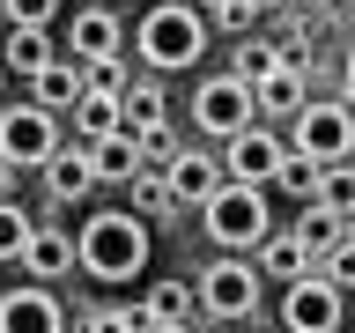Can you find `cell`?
I'll return each instance as SVG.
<instances>
[{
	"label": "cell",
	"mask_w": 355,
	"mask_h": 333,
	"mask_svg": "<svg viewBox=\"0 0 355 333\" xmlns=\"http://www.w3.org/2000/svg\"><path fill=\"white\" fill-rule=\"evenodd\" d=\"M74 266H82L89 282H133L141 266H148V222L126 215V207H96V215L74 230Z\"/></svg>",
	"instance_id": "obj_1"
},
{
	"label": "cell",
	"mask_w": 355,
	"mask_h": 333,
	"mask_svg": "<svg viewBox=\"0 0 355 333\" xmlns=\"http://www.w3.org/2000/svg\"><path fill=\"white\" fill-rule=\"evenodd\" d=\"M133 52L155 74H178V67H193L207 52V15H200L193 0H155L148 15L133 22Z\"/></svg>",
	"instance_id": "obj_2"
},
{
	"label": "cell",
	"mask_w": 355,
	"mask_h": 333,
	"mask_svg": "<svg viewBox=\"0 0 355 333\" xmlns=\"http://www.w3.org/2000/svg\"><path fill=\"white\" fill-rule=\"evenodd\" d=\"M200 230L222 244V252H252V244L274 230V207H266V185H244V178H222L215 193L200 200Z\"/></svg>",
	"instance_id": "obj_3"
},
{
	"label": "cell",
	"mask_w": 355,
	"mask_h": 333,
	"mask_svg": "<svg viewBox=\"0 0 355 333\" xmlns=\"http://www.w3.org/2000/svg\"><path fill=\"white\" fill-rule=\"evenodd\" d=\"M355 148V111L348 96L340 104H296L288 111V155H304V163H340V155Z\"/></svg>",
	"instance_id": "obj_4"
},
{
	"label": "cell",
	"mask_w": 355,
	"mask_h": 333,
	"mask_svg": "<svg viewBox=\"0 0 355 333\" xmlns=\"http://www.w3.org/2000/svg\"><path fill=\"white\" fill-rule=\"evenodd\" d=\"M52 148H60V111H44L37 96H22V104L0 111V163L8 171H37Z\"/></svg>",
	"instance_id": "obj_5"
},
{
	"label": "cell",
	"mask_w": 355,
	"mask_h": 333,
	"mask_svg": "<svg viewBox=\"0 0 355 333\" xmlns=\"http://www.w3.org/2000/svg\"><path fill=\"white\" fill-rule=\"evenodd\" d=\"M193 296H200V311H207V318H230V326H244V318L259 311V266H244L237 252H230V259L200 266Z\"/></svg>",
	"instance_id": "obj_6"
},
{
	"label": "cell",
	"mask_w": 355,
	"mask_h": 333,
	"mask_svg": "<svg viewBox=\"0 0 355 333\" xmlns=\"http://www.w3.org/2000/svg\"><path fill=\"white\" fill-rule=\"evenodd\" d=\"M340 304H348V289L333 282V274H296L282 282V326L288 333H340Z\"/></svg>",
	"instance_id": "obj_7"
},
{
	"label": "cell",
	"mask_w": 355,
	"mask_h": 333,
	"mask_svg": "<svg viewBox=\"0 0 355 333\" xmlns=\"http://www.w3.org/2000/svg\"><path fill=\"white\" fill-rule=\"evenodd\" d=\"M252 119H259V104H252V82H244V74H207V82L193 89V126L207 133V141L252 126Z\"/></svg>",
	"instance_id": "obj_8"
},
{
	"label": "cell",
	"mask_w": 355,
	"mask_h": 333,
	"mask_svg": "<svg viewBox=\"0 0 355 333\" xmlns=\"http://www.w3.org/2000/svg\"><path fill=\"white\" fill-rule=\"evenodd\" d=\"M282 155H288V141L282 133H266L259 119L252 126H237V133H222V178H244V185H274V171H282Z\"/></svg>",
	"instance_id": "obj_9"
},
{
	"label": "cell",
	"mask_w": 355,
	"mask_h": 333,
	"mask_svg": "<svg viewBox=\"0 0 355 333\" xmlns=\"http://www.w3.org/2000/svg\"><path fill=\"white\" fill-rule=\"evenodd\" d=\"M0 333H67V304L52 296V282L0 289Z\"/></svg>",
	"instance_id": "obj_10"
},
{
	"label": "cell",
	"mask_w": 355,
	"mask_h": 333,
	"mask_svg": "<svg viewBox=\"0 0 355 333\" xmlns=\"http://www.w3.org/2000/svg\"><path fill=\"white\" fill-rule=\"evenodd\" d=\"M119 44H126V22L111 8H74L67 15V60L96 67V60H119Z\"/></svg>",
	"instance_id": "obj_11"
},
{
	"label": "cell",
	"mask_w": 355,
	"mask_h": 333,
	"mask_svg": "<svg viewBox=\"0 0 355 333\" xmlns=\"http://www.w3.org/2000/svg\"><path fill=\"white\" fill-rule=\"evenodd\" d=\"M163 185H171L178 207H200V200L222 185V163L200 155V148H171V155H163Z\"/></svg>",
	"instance_id": "obj_12"
},
{
	"label": "cell",
	"mask_w": 355,
	"mask_h": 333,
	"mask_svg": "<svg viewBox=\"0 0 355 333\" xmlns=\"http://www.w3.org/2000/svg\"><path fill=\"white\" fill-rule=\"evenodd\" d=\"M15 259L30 266V282H60V274H74V237H67L60 222H30V237H22Z\"/></svg>",
	"instance_id": "obj_13"
},
{
	"label": "cell",
	"mask_w": 355,
	"mask_h": 333,
	"mask_svg": "<svg viewBox=\"0 0 355 333\" xmlns=\"http://www.w3.org/2000/svg\"><path fill=\"white\" fill-rule=\"evenodd\" d=\"M60 44H52V22H8V37H0V60H8V74H37L44 60H52Z\"/></svg>",
	"instance_id": "obj_14"
},
{
	"label": "cell",
	"mask_w": 355,
	"mask_h": 333,
	"mask_svg": "<svg viewBox=\"0 0 355 333\" xmlns=\"http://www.w3.org/2000/svg\"><path fill=\"white\" fill-rule=\"evenodd\" d=\"M252 104H259V119H288V111L304 104V74H296V60H274L266 74H252Z\"/></svg>",
	"instance_id": "obj_15"
},
{
	"label": "cell",
	"mask_w": 355,
	"mask_h": 333,
	"mask_svg": "<svg viewBox=\"0 0 355 333\" xmlns=\"http://www.w3.org/2000/svg\"><path fill=\"white\" fill-rule=\"evenodd\" d=\"M89 171H96V185H126L133 171H141V148H133V133L126 126H111V133H96V141H89Z\"/></svg>",
	"instance_id": "obj_16"
},
{
	"label": "cell",
	"mask_w": 355,
	"mask_h": 333,
	"mask_svg": "<svg viewBox=\"0 0 355 333\" xmlns=\"http://www.w3.org/2000/svg\"><path fill=\"white\" fill-rule=\"evenodd\" d=\"M30 96H37L44 111H67L74 96H82V60H67V52H52V60L30 74Z\"/></svg>",
	"instance_id": "obj_17"
},
{
	"label": "cell",
	"mask_w": 355,
	"mask_h": 333,
	"mask_svg": "<svg viewBox=\"0 0 355 333\" xmlns=\"http://www.w3.org/2000/svg\"><path fill=\"white\" fill-rule=\"evenodd\" d=\"M37 171H44V185H52V200H89V185H96L89 148H52Z\"/></svg>",
	"instance_id": "obj_18"
},
{
	"label": "cell",
	"mask_w": 355,
	"mask_h": 333,
	"mask_svg": "<svg viewBox=\"0 0 355 333\" xmlns=\"http://www.w3.org/2000/svg\"><path fill=\"white\" fill-rule=\"evenodd\" d=\"M252 252H259V266L274 274V282H296V274L311 266V252H304V237H296V230H266Z\"/></svg>",
	"instance_id": "obj_19"
},
{
	"label": "cell",
	"mask_w": 355,
	"mask_h": 333,
	"mask_svg": "<svg viewBox=\"0 0 355 333\" xmlns=\"http://www.w3.org/2000/svg\"><path fill=\"white\" fill-rule=\"evenodd\" d=\"M311 200H326L333 215H355V163H348V155H340V163H318Z\"/></svg>",
	"instance_id": "obj_20"
},
{
	"label": "cell",
	"mask_w": 355,
	"mask_h": 333,
	"mask_svg": "<svg viewBox=\"0 0 355 333\" xmlns=\"http://www.w3.org/2000/svg\"><path fill=\"white\" fill-rule=\"evenodd\" d=\"M296 237H304V252L318 259L326 244H340V215H333L326 200H304V215H296Z\"/></svg>",
	"instance_id": "obj_21"
},
{
	"label": "cell",
	"mask_w": 355,
	"mask_h": 333,
	"mask_svg": "<svg viewBox=\"0 0 355 333\" xmlns=\"http://www.w3.org/2000/svg\"><path fill=\"white\" fill-rule=\"evenodd\" d=\"M133 318H141V326H171V318H185V282H155Z\"/></svg>",
	"instance_id": "obj_22"
},
{
	"label": "cell",
	"mask_w": 355,
	"mask_h": 333,
	"mask_svg": "<svg viewBox=\"0 0 355 333\" xmlns=\"http://www.w3.org/2000/svg\"><path fill=\"white\" fill-rule=\"evenodd\" d=\"M22 237H30V215H22L15 200L0 193V259H15V252H22Z\"/></svg>",
	"instance_id": "obj_23"
},
{
	"label": "cell",
	"mask_w": 355,
	"mask_h": 333,
	"mask_svg": "<svg viewBox=\"0 0 355 333\" xmlns=\"http://www.w3.org/2000/svg\"><path fill=\"white\" fill-rule=\"evenodd\" d=\"M326 274L340 289H355V237H340V244H326Z\"/></svg>",
	"instance_id": "obj_24"
},
{
	"label": "cell",
	"mask_w": 355,
	"mask_h": 333,
	"mask_svg": "<svg viewBox=\"0 0 355 333\" xmlns=\"http://www.w3.org/2000/svg\"><path fill=\"white\" fill-rule=\"evenodd\" d=\"M274 60H282L274 44H237V67H230V74H244V82H252V74H266Z\"/></svg>",
	"instance_id": "obj_25"
},
{
	"label": "cell",
	"mask_w": 355,
	"mask_h": 333,
	"mask_svg": "<svg viewBox=\"0 0 355 333\" xmlns=\"http://www.w3.org/2000/svg\"><path fill=\"white\" fill-rule=\"evenodd\" d=\"M60 0H8V22H52Z\"/></svg>",
	"instance_id": "obj_26"
},
{
	"label": "cell",
	"mask_w": 355,
	"mask_h": 333,
	"mask_svg": "<svg viewBox=\"0 0 355 333\" xmlns=\"http://www.w3.org/2000/svg\"><path fill=\"white\" fill-rule=\"evenodd\" d=\"M252 15H259V0H215V22H230V30H244Z\"/></svg>",
	"instance_id": "obj_27"
},
{
	"label": "cell",
	"mask_w": 355,
	"mask_h": 333,
	"mask_svg": "<svg viewBox=\"0 0 355 333\" xmlns=\"http://www.w3.org/2000/svg\"><path fill=\"white\" fill-rule=\"evenodd\" d=\"M141 333H193V326H185V318H171V326H141Z\"/></svg>",
	"instance_id": "obj_28"
},
{
	"label": "cell",
	"mask_w": 355,
	"mask_h": 333,
	"mask_svg": "<svg viewBox=\"0 0 355 333\" xmlns=\"http://www.w3.org/2000/svg\"><path fill=\"white\" fill-rule=\"evenodd\" d=\"M348 111H355V44H348Z\"/></svg>",
	"instance_id": "obj_29"
}]
</instances>
